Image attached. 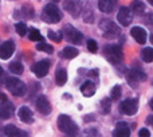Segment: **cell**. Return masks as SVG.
<instances>
[{
  "label": "cell",
  "instance_id": "obj_1",
  "mask_svg": "<svg viewBox=\"0 0 153 137\" xmlns=\"http://www.w3.org/2000/svg\"><path fill=\"white\" fill-rule=\"evenodd\" d=\"M42 19L46 22V23H51V24L58 23V22L62 19V12L58 8V5L50 3V4H47L45 8H43Z\"/></svg>",
  "mask_w": 153,
  "mask_h": 137
},
{
  "label": "cell",
  "instance_id": "obj_2",
  "mask_svg": "<svg viewBox=\"0 0 153 137\" xmlns=\"http://www.w3.org/2000/svg\"><path fill=\"white\" fill-rule=\"evenodd\" d=\"M58 128L63 133H66L67 136H76V133L79 130L78 125L66 114H61L58 117Z\"/></svg>",
  "mask_w": 153,
  "mask_h": 137
},
{
  "label": "cell",
  "instance_id": "obj_3",
  "mask_svg": "<svg viewBox=\"0 0 153 137\" xmlns=\"http://www.w3.org/2000/svg\"><path fill=\"white\" fill-rule=\"evenodd\" d=\"M103 55L106 57L109 62L117 65L122 61V57H124V53H122L121 46L118 45H106L103 47Z\"/></svg>",
  "mask_w": 153,
  "mask_h": 137
},
{
  "label": "cell",
  "instance_id": "obj_4",
  "mask_svg": "<svg viewBox=\"0 0 153 137\" xmlns=\"http://www.w3.org/2000/svg\"><path fill=\"white\" fill-rule=\"evenodd\" d=\"M5 86H7V89L10 90L13 95H16V97H22V95H24L27 92V86L18 78H7Z\"/></svg>",
  "mask_w": 153,
  "mask_h": 137
},
{
  "label": "cell",
  "instance_id": "obj_5",
  "mask_svg": "<svg viewBox=\"0 0 153 137\" xmlns=\"http://www.w3.org/2000/svg\"><path fill=\"white\" fill-rule=\"evenodd\" d=\"M126 79H128V83L132 87H137L138 83L146 81V74L143 70H140V68H130L126 74Z\"/></svg>",
  "mask_w": 153,
  "mask_h": 137
},
{
  "label": "cell",
  "instance_id": "obj_6",
  "mask_svg": "<svg viewBox=\"0 0 153 137\" xmlns=\"http://www.w3.org/2000/svg\"><path fill=\"white\" fill-rule=\"evenodd\" d=\"M101 30L105 34V38H116L120 35V28L114 22H111L110 19H103L100 23Z\"/></svg>",
  "mask_w": 153,
  "mask_h": 137
},
{
  "label": "cell",
  "instance_id": "obj_7",
  "mask_svg": "<svg viewBox=\"0 0 153 137\" xmlns=\"http://www.w3.org/2000/svg\"><path fill=\"white\" fill-rule=\"evenodd\" d=\"M63 32L65 36L67 38V40L71 42L73 45H79L82 42V39H83V34L81 31H78L75 27H73L71 24H66L63 27Z\"/></svg>",
  "mask_w": 153,
  "mask_h": 137
},
{
  "label": "cell",
  "instance_id": "obj_8",
  "mask_svg": "<svg viewBox=\"0 0 153 137\" xmlns=\"http://www.w3.org/2000/svg\"><path fill=\"white\" fill-rule=\"evenodd\" d=\"M120 110L126 116H134L138 110V101L136 98H128V100L122 101L120 105Z\"/></svg>",
  "mask_w": 153,
  "mask_h": 137
},
{
  "label": "cell",
  "instance_id": "obj_9",
  "mask_svg": "<svg viewBox=\"0 0 153 137\" xmlns=\"http://www.w3.org/2000/svg\"><path fill=\"white\" fill-rule=\"evenodd\" d=\"M48 70H50V61H39L32 66V73L38 77V78H43L47 75Z\"/></svg>",
  "mask_w": 153,
  "mask_h": 137
},
{
  "label": "cell",
  "instance_id": "obj_10",
  "mask_svg": "<svg viewBox=\"0 0 153 137\" xmlns=\"http://www.w3.org/2000/svg\"><path fill=\"white\" fill-rule=\"evenodd\" d=\"M117 19H118L120 24L121 26H129L133 20V15H132V11L129 10L128 7H121L118 10V15H117Z\"/></svg>",
  "mask_w": 153,
  "mask_h": 137
},
{
  "label": "cell",
  "instance_id": "obj_11",
  "mask_svg": "<svg viewBox=\"0 0 153 137\" xmlns=\"http://www.w3.org/2000/svg\"><path fill=\"white\" fill-rule=\"evenodd\" d=\"M13 51H15V43L12 40H7V42L0 45V59H8L12 57Z\"/></svg>",
  "mask_w": 153,
  "mask_h": 137
},
{
  "label": "cell",
  "instance_id": "obj_12",
  "mask_svg": "<svg viewBox=\"0 0 153 137\" xmlns=\"http://www.w3.org/2000/svg\"><path fill=\"white\" fill-rule=\"evenodd\" d=\"M36 109L42 114H45V116L51 113V103H50V101L47 100L46 95H39V97L36 98Z\"/></svg>",
  "mask_w": 153,
  "mask_h": 137
},
{
  "label": "cell",
  "instance_id": "obj_13",
  "mask_svg": "<svg viewBox=\"0 0 153 137\" xmlns=\"http://www.w3.org/2000/svg\"><path fill=\"white\" fill-rule=\"evenodd\" d=\"M63 7L73 18H76V16L81 13V10H82V5L79 1H75V0H67V1L63 3Z\"/></svg>",
  "mask_w": 153,
  "mask_h": 137
},
{
  "label": "cell",
  "instance_id": "obj_14",
  "mask_svg": "<svg viewBox=\"0 0 153 137\" xmlns=\"http://www.w3.org/2000/svg\"><path fill=\"white\" fill-rule=\"evenodd\" d=\"M130 35H132L133 39L137 43H140V45H144V43L146 42V39H148V38H146L148 34H146V31L143 27H133V28L130 30Z\"/></svg>",
  "mask_w": 153,
  "mask_h": 137
},
{
  "label": "cell",
  "instance_id": "obj_15",
  "mask_svg": "<svg viewBox=\"0 0 153 137\" xmlns=\"http://www.w3.org/2000/svg\"><path fill=\"white\" fill-rule=\"evenodd\" d=\"M18 116L20 118V121L26 122V124H32L34 122V114H32L31 109L28 106H22L18 110Z\"/></svg>",
  "mask_w": 153,
  "mask_h": 137
},
{
  "label": "cell",
  "instance_id": "obj_16",
  "mask_svg": "<svg viewBox=\"0 0 153 137\" xmlns=\"http://www.w3.org/2000/svg\"><path fill=\"white\" fill-rule=\"evenodd\" d=\"M13 114V105L10 101H4L0 103V118L7 120Z\"/></svg>",
  "mask_w": 153,
  "mask_h": 137
},
{
  "label": "cell",
  "instance_id": "obj_17",
  "mask_svg": "<svg viewBox=\"0 0 153 137\" xmlns=\"http://www.w3.org/2000/svg\"><path fill=\"white\" fill-rule=\"evenodd\" d=\"M4 133L7 135V137H27V132L19 129L15 125H7L4 128Z\"/></svg>",
  "mask_w": 153,
  "mask_h": 137
},
{
  "label": "cell",
  "instance_id": "obj_18",
  "mask_svg": "<svg viewBox=\"0 0 153 137\" xmlns=\"http://www.w3.org/2000/svg\"><path fill=\"white\" fill-rule=\"evenodd\" d=\"M117 5V0H98V8L102 12H111Z\"/></svg>",
  "mask_w": 153,
  "mask_h": 137
},
{
  "label": "cell",
  "instance_id": "obj_19",
  "mask_svg": "<svg viewBox=\"0 0 153 137\" xmlns=\"http://www.w3.org/2000/svg\"><path fill=\"white\" fill-rule=\"evenodd\" d=\"M81 92L85 97H93L95 94V85L90 81H86L81 86Z\"/></svg>",
  "mask_w": 153,
  "mask_h": 137
},
{
  "label": "cell",
  "instance_id": "obj_20",
  "mask_svg": "<svg viewBox=\"0 0 153 137\" xmlns=\"http://www.w3.org/2000/svg\"><path fill=\"white\" fill-rule=\"evenodd\" d=\"M67 82V71L65 68H58L55 73V83L58 86H63Z\"/></svg>",
  "mask_w": 153,
  "mask_h": 137
},
{
  "label": "cell",
  "instance_id": "obj_21",
  "mask_svg": "<svg viewBox=\"0 0 153 137\" xmlns=\"http://www.w3.org/2000/svg\"><path fill=\"white\" fill-rule=\"evenodd\" d=\"M63 58L66 59H73L78 55V50L75 47H71V46H66V47L62 50V54H61Z\"/></svg>",
  "mask_w": 153,
  "mask_h": 137
},
{
  "label": "cell",
  "instance_id": "obj_22",
  "mask_svg": "<svg viewBox=\"0 0 153 137\" xmlns=\"http://www.w3.org/2000/svg\"><path fill=\"white\" fill-rule=\"evenodd\" d=\"M141 58H143L144 62L146 63H151L153 62V47H145L141 53Z\"/></svg>",
  "mask_w": 153,
  "mask_h": 137
},
{
  "label": "cell",
  "instance_id": "obj_23",
  "mask_svg": "<svg viewBox=\"0 0 153 137\" xmlns=\"http://www.w3.org/2000/svg\"><path fill=\"white\" fill-rule=\"evenodd\" d=\"M8 68H10L11 73L16 74V75H20V74H23V71H24V67H23V65H22L20 62H12Z\"/></svg>",
  "mask_w": 153,
  "mask_h": 137
},
{
  "label": "cell",
  "instance_id": "obj_24",
  "mask_svg": "<svg viewBox=\"0 0 153 137\" xmlns=\"http://www.w3.org/2000/svg\"><path fill=\"white\" fill-rule=\"evenodd\" d=\"M144 10H145V5H144L143 1H140V0H134V1L132 3V12H134L136 15L143 13Z\"/></svg>",
  "mask_w": 153,
  "mask_h": 137
},
{
  "label": "cell",
  "instance_id": "obj_25",
  "mask_svg": "<svg viewBox=\"0 0 153 137\" xmlns=\"http://www.w3.org/2000/svg\"><path fill=\"white\" fill-rule=\"evenodd\" d=\"M101 113L102 114H109L110 113V109H111V102H110V98H103L101 101Z\"/></svg>",
  "mask_w": 153,
  "mask_h": 137
},
{
  "label": "cell",
  "instance_id": "obj_26",
  "mask_svg": "<svg viewBox=\"0 0 153 137\" xmlns=\"http://www.w3.org/2000/svg\"><path fill=\"white\" fill-rule=\"evenodd\" d=\"M121 94H122V87L120 85H116L113 86V89L110 90V98L113 101H118L121 98Z\"/></svg>",
  "mask_w": 153,
  "mask_h": 137
},
{
  "label": "cell",
  "instance_id": "obj_27",
  "mask_svg": "<svg viewBox=\"0 0 153 137\" xmlns=\"http://www.w3.org/2000/svg\"><path fill=\"white\" fill-rule=\"evenodd\" d=\"M28 38H30V40H32V42H40V40L43 39L42 34H40L39 30H36V28L30 30L28 31Z\"/></svg>",
  "mask_w": 153,
  "mask_h": 137
},
{
  "label": "cell",
  "instance_id": "obj_28",
  "mask_svg": "<svg viewBox=\"0 0 153 137\" xmlns=\"http://www.w3.org/2000/svg\"><path fill=\"white\" fill-rule=\"evenodd\" d=\"M113 137H130L129 128H116L113 132Z\"/></svg>",
  "mask_w": 153,
  "mask_h": 137
},
{
  "label": "cell",
  "instance_id": "obj_29",
  "mask_svg": "<svg viewBox=\"0 0 153 137\" xmlns=\"http://www.w3.org/2000/svg\"><path fill=\"white\" fill-rule=\"evenodd\" d=\"M36 50L38 51H43V53H47V54H53L54 53L53 46L47 45V43H45V42H39V43H38Z\"/></svg>",
  "mask_w": 153,
  "mask_h": 137
},
{
  "label": "cell",
  "instance_id": "obj_30",
  "mask_svg": "<svg viewBox=\"0 0 153 137\" xmlns=\"http://www.w3.org/2000/svg\"><path fill=\"white\" fill-rule=\"evenodd\" d=\"M83 22L85 23H93L94 22V13H93L90 7L83 10Z\"/></svg>",
  "mask_w": 153,
  "mask_h": 137
},
{
  "label": "cell",
  "instance_id": "obj_31",
  "mask_svg": "<svg viewBox=\"0 0 153 137\" xmlns=\"http://www.w3.org/2000/svg\"><path fill=\"white\" fill-rule=\"evenodd\" d=\"M22 12H23L24 18L32 19V16H34V8H32L30 4H24L23 8H22Z\"/></svg>",
  "mask_w": 153,
  "mask_h": 137
},
{
  "label": "cell",
  "instance_id": "obj_32",
  "mask_svg": "<svg viewBox=\"0 0 153 137\" xmlns=\"http://www.w3.org/2000/svg\"><path fill=\"white\" fill-rule=\"evenodd\" d=\"M48 38H50L53 42L59 43L62 40V32L61 31H53V30H50V31H48Z\"/></svg>",
  "mask_w": 153,
  "mask_h": 137
},
{
  "label": "cell",
  "instance_id": "obj_33",
  "mask_svg": "<svg viewBox=\"0 0 153 137\" xmlns=\"http://www.w3.org/2000/svg\"><path fill=\"white\" fill-rule=\"evenodd\" d=\"M15 30L16 32H18L20 36H24V35L27 34V31H28V28H27V26L24 23H22V22H19V23H16L15 26Z\"/></svg>",
  "mask_w": 153,
  "mask_h": 137
},
{
  "label": "cell",
  "instance_id": "obj_34",
  "mask_svg": "<svg viewBox=\"0 0 153 137\" xmlns=\"http://www.w3.org/2000/svg\"><path fill=\"white\" fill-rule=\"evenodd\" d=\"M87 50H89L90 53H97V51H98L97 42H95V40H93V39L87 40Z\"/></svg>",
  "mask_w": 153,
  "mask_h": 137
},
{
  "label": "cell",
  "instance_id": "obj_35",
  "mask_svg": "<svg viewBox=\"0 0 153 137\" xmlns=\"http://www.w3.org/2000/svg\"><path fill=\"white\" fill-rule=\"evenodd\" d=\"M101 135L98 133V130L95 128H91V129L87 130V137H100Z\"/></svg>",
  "mask_w": 153,
  "mask_h": 137
},
{
  "label": "cell",
  "instance_id": "obj_36",
  "mask_svg": "<svg viewBox=\"0 0 153 137\" xmlns=\"http://www.w3.org/2000/svg\"><path fill=\"white\" fill-rule=\"evenodd\" d=\"M138 137H151V132H149L146 128H143V129H140V132H138Z\"/></svg>",
  "mask_w": 153,
  "mask_h": 137
},
{
  "label": "cell",
  "instance_id": "obj_37",
  "mask_svg": "<svg viewBox=\"0 0 153 137\" xmlns=\"http://www.w3.org/2000/svg\"><path fill=\"white\" fill-rule=\"evenodd\" d=\"M117 128H126V122H125V121L117 122Z\"/></svg>",
  "mask_w": 153,
  "mask_h": 137
},
{
  "label": "cell",
  "instance_id": "obj_38",
  "mask_svg": "<svg viewBox=\"0 0 153 137\" xmlns=\"http://www.w3.org/2000/svg\"><path fill=\"white\" fill-rule=\"evenodd\" d=\"M146 124H149L151 127H153V116H148V118H146Z\"/></svg>",
  "mask_w": 153,
  "mask_h": 137
},
{
  "label": "cell",
  "instance_id": "obj_39",
  "mask_svg": "<svg viewBox=\"0 0 153 137\" xmlns=\"http://www.w3.org/2000/svg\"><path fill=\"white\" fill-rule=\"evenodd\" d=\"M97 70H91V71H89V75H91V77H97Z\"/></svg>",
  "mask_w": 153,
  "mask_h": 137
},
{
  "label": "cell",
  "instance_id": "obj_40",
  "mask_svg": "<svg viewBox=\"0 0 153 137\" xmlns=\"http://www.w3.org/2000/svg\"><path fill=\"white\" fill-rule=\"evenodd\" d=\"M149 106H151V109H152V110H153V98H152V100H151V101H149Z\"/></svg>",
  "mask_w": 153,
  "mask_h": 137
},
{
  "label": "cell",
  "instance_id": "obj_41",
  "mask_svg": "<svg viewBox=\"0 0 153 137\" xmlns=\"http://www.w3.org/2000/svg\"><path fill=\"white\" fill-rule=\"evenodd\" d=\"M146 1H148V3H149V4H151V5H152V7H153V0H146Z\"/></svg>",
  "mask_w": 153,
  "mask_h": 137
},
{
  "label": "cell",
  "instance_id": "obj_42",
  "mask_svg": "<svg viewBox=\"0 0 153 137\" xmlns=\"http://www.w3.org/2000/svg\"><path fill=\"white\" fill-rule=\"evenodd\" d=\"M1 75H3V67L0 66V77H1Z\"/></svg>",
  "mask_w": 153,
  "mask_h": 137
},
{
  "label": "cell",
  "instance_id": "obj_43",
  "mask_svg": "<svg viewBox=\"0 0 153 137\" xmlns=\"http://www.w3.org/2000/svg\"><path fill=\"white\" fill-rule=\"evenodd\" d=\"M151 43H152V45H153V34L151 35Z\"/></svg>",
  "mask_w": 153,
  "mask_h": 137
},
{
  "label": "cell",
  "instance_id": "obj_44",
  "mask_svg": "<svg viewBox=\"0 0 153 137\" xmlns=\"http://www.w3.org/2000/svg\"><path fill=\"white\" fill-rule=\"evenodd\" d=\"M67 137H75V136H67Z\"/></svg>",
  "mask_w": 153,
  "mask_h": 137
}]
</instances>
